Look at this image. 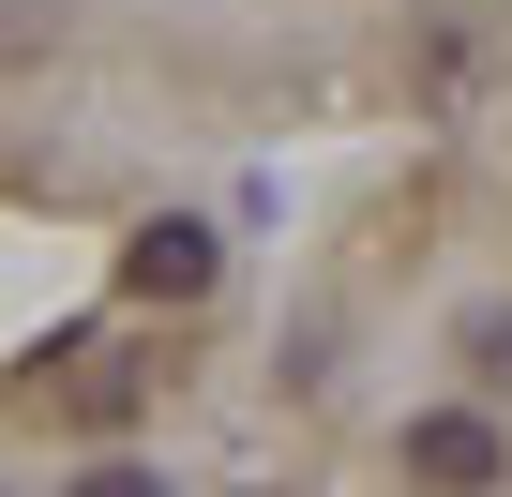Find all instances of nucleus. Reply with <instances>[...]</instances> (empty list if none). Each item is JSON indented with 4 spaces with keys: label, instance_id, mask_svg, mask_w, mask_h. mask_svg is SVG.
I'll use <instances>...</instances> for the list:
<instances>
[{
    "label": "nucleus",
    "instance_id": "nucleus-1",
    "mask_svg": "<svg viewBox=\"0 0 512 497\" xmlns=\"http://www.w3.org/2000/svg\"><path fill=\"white\" fill-rule=\"evenodd\" d=\"M136 392H151V362H136V347H106V332H76L61 362H31V407H61V422H121Z\"/></svg>",
    "mask_w": 512,
    "mask_h": 497
},
{
    "label": "nucleus",
    "instance_id": "nucleus-2",
    "mask_svg": "<svg viewBox=\"0 0 512 497\" xmlns=\"http://www.w3.org/2000/svg\"><path fill=\"white\" fill-rule=\"evenodd\" d=\"M407 482H422V497H482V482H497V422H482V407H422V422H407Z\"/></svg>",
    "mask_w": 512,
    "mask_h": 497
},
{
    "label": "nucleus",
    "instance_id": "nucleus-3",
    "mask_svg": "<svg viewBox=\"0 0 512 497\" xmlns=\"http://www.w3.org/2000/svg\"><path fill=\"white\" fill-rule=\"evenodd\" d=\"M121 287H136V302H196V287H211V226H136V241H121Z\"/></svg>",
    "mask_w": 512,
    "mask_h": 497
},
{
    "label": "nucleus",
    "instance_id": "nucleus-4",
    "mask_svg": "<svg viewBox=\"0 0 512 497\" xmlns=\"http://www.w3.org/2000/svg\"><path fill=\"white\" fill-rule=\"evenodd\" d=\"M76 497H166V482H151V467H91Z\"/></svg>",
    "mask_w": 512,
    "mask_h": 497
}]
</instances>
